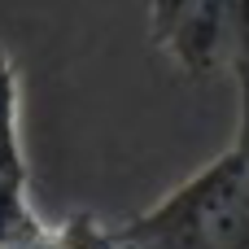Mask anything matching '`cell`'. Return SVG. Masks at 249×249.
<instances>
[{"mask_svg":"<svg viewBox=\"0 0 249 249\" xmlns=\"http://www.w3.org/2000/svg\"><path fill=\"white\" fill-rule=\"evenodd\" d=\"M114 249H249V149L232 144L149 210L109 228Z\"/></svg>","mask_w":249,"mask_h":249,"instance_id":"obj_1","label":"cell"},{"mask_svg":"<svg viewBox=\"0 0 249 249\" xmlns=\"http://www.w3.org/2000/svg\"><path fill=\"white\" fill-rule=\"evenodd\" d=\"M245 22V0H149L153 44L193 79H210L219 66H232Z\"/></svg>","mask_w":249,"mask_h":249,"instance_id":"obj_2","label":"cell"},{"mask_svg":"<svg viewBox=\"0 0 249 249\" xmlns=\"http://www.w3.org/2000/svg\"><path fill=\"white\" fill-rule=\"evenodd\" d=\"M0 175L26 184V149H22V79L0 44Z\"/></svg>","mask_w":249,"mask_h":249,"instance_id":"obj_3","label":"cell"},{"mask_svg":"<svg viewBox=\"0 0 249 249\" xmlns=\"http://www.w3.org/2000/svg\"><path fill=\"white\" fill-rule=\"evenodd\" d=\"M18 249H114V245H109V223L79 210L57 223H39Z\"/></svg>","mask_w":249,"mask_h":249,"instance_id":"obj_4","label":"cell"},{"mask_svg":"<svg viewBox=\"0 0 249 249\" xmlns=\"http://www.w3.org/2000/svg\"><path fill=\"white\" fill-rule=\"evenodd\" d=\"M39 223L44 219L35 214V206L26 197V184L0 175V249H18Z\"/></svg>","mask_w":249,"mask_h":249,"instance_id":"obj_5","label":"cell"},{"mask_svg":"<svg viewBox=\"0 0 249 249\" xmlns=\"http://www.w3.org/2000/svg\"><path fill=\"white\" fill-rule=\"evenodd\" d=\"M232 74H236V92H241V127H236V144L249 149V22L241 26L236 53H232Z\"/></svg>","mask_w":249,"mask_h":249,"instance_id":"obj_6","label":"cell"},{"mask_svg":"<svg viewBox=\"0 0 249 249\" xmlns=\"http://www.w3.org/2000/svg\"><path fill=\"white\" fill-rule=\"evenodd\" d=\"M245 13H249V0H245Z\"/></svg>","mask_w":249,"mask_h":249,"instance_id":"obj_7","label":"cell"}]
</instances>
